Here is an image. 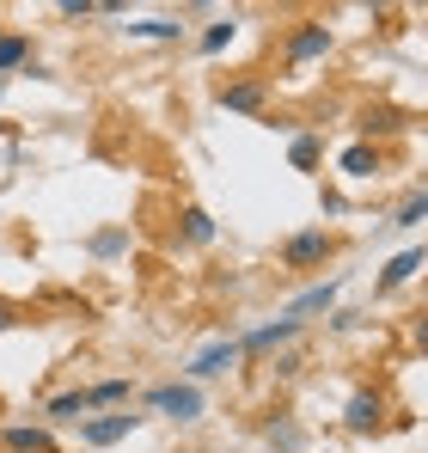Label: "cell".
I'll return each instance as SVG.
<instances>
[{"mask_svg":"<svg viewBox=\"0 0 428 453\" xmlns=\"http://www.w3.org/2000/svg\"><path fill=\"white\" fill-rule=\"evenodd\" d=\"M141 429V417L135 411H111V417H92V423H80V441L86 448H117L123 435H135Z\"/></svg>","mask_w":428,"mask_h":453,"instance_id":"obj_5","label":"cell"},{"mask_svg":"<svg viewBox=\"0 0 428 453\" xmlns=\"http://www.w3.org/2000/svg\"><path fill=\"white\" fill-rule=\"evenodd\" d=\"M0 448L6 453H56V435L50 429H31V423H6L0 429Z\"/></svg>","mask_w":428,"mask_h":453,"instance_id":"obj_7","label":"cell"},{"mask_svg":"<svg viewBox=\"0 0 428 453\" xmlns=\"http://www.w3.org/2000/svg\"><path fill=\"white\" fill-rule=\"evenodd\" d=\"M343 429H349V435H379V429H386V398L367 392V386L349 392V404H343Z\"/></svg>","mask_w":428,"mask_h":453,"instance_id":"obj_4","label":"cell"},{"mask_svg":"<svg viewBox=\"0 0 428 453\" xmlns=\"http://www.w3.org/2000/svg\"><path fill=\"white\" fill-rule=\"evenodd\" d=\"M92 251H98V257H117V251H123V233H98Z\"/></svg>","mask_w":428,"mask_h":453,"instance_id":"obj_22","label":"cell"},{"mask_svg":"<svg viewBox=\"0 0 428 453\" xmlns=\"http://www.w3.org/2000/svg\"><path fill=\"white\" fill-rule=\"evenodd\" d=\"M233 362H239V343H233V337H226V343H209V349H203V356L190 362V386H196V380H214V374H226Z\"/></svg>","mask_w":428,"mask_h":453,"instance_id":"obj_8","label":"cell"},{"mask_svg":"<svg viewBox=\"0 0 428 453\" xmlns=\"http://www.w3.org/2000/svg\"><path fill=\"white\" fill-rule=\"evenodd\" d=\"M294 337H300V325H294V319H276V325H257V331H251V337L239 343V356H245V349H251V356H264V349H276V343H294Z\"/></svg>","mask_w":428,"mask_h":453,"instance_id":"obj_9","label":"cell"},{"mask_svg":"<svg viewBox=\"0 0 428 453\" xmlns=\"http://www.w3.org/2000/svg\"><path fill=\"white\" fill-rule=\"evenodd\" d=\"M361 129H367V142H373V135H398V129H404V117H398L392 104H367Z\"/></svg>","mask_w":428,"mask_h":453,"instance_id":"obj_13","label":"cell"},{"mask_svg":"<svg viewBox=\"0 0 428 453\" xmlns=\"http://www.w3.org/2000/svg\"><path fill=\"white\" fill-rule=\"evenodd\" d=\"M129 37H184V25L178 19H141V25H129Z\"/></svg>","mask_w":428,"mask_h":453,"instance_id":"obj_20","label":"cell"},{"mask_svg":"<svg viewBox=\"0 0 428 453\" xmlns=\"http://www.w3.org/2000/svg\"><path fill=\"white\" fill-rule=\"evenodd\" d=\"M423 221H428V190H417V196H404V203H398L392 226H423Z\"/></svg>","mask_w":428,"mask_h":453,"instance_id":"obj_16","label":"cell"},{"mask_svg":"<svg viewBox=\"0 0 428 453\" xmlns=\"http://www.w3.org/2000/svg\"><path fill=\"white\" fill-rule=\"evenodd\" d=\"M147 404H153L159 417H172V423H196V417H203V392H196L190 380H184V386H153Z\"/></svg>","mask_w":428,"mask_h":453,"instance_id":"obj_2","label":"cell"},{"mask_svg":"<svg viewBox=\"0 0 428 453\" xmlns=\"http://www.w3.org/2000/svg\"><path fill=\"white\" fill-rule=\"evenodd\" d=\"M337 295H343V282L331 276V282H318V288H306V295H294L282 319H294V325H306L312 312H331V306H337Z\"/></svg>","mask_w":428,"mask_h":453,"instance_id":"obj_6","label":"cell"},{"mask_svg":"<svg viewBox=\"0 0 428 453\" xmlns=\"http://www.w3.org/2000/svg\"><path fill=\"white\" fill-rule=\"evenodd\" d=\"M287 159H294V172H312V165H318V135H294Z\"/></svg>","mask_w":428,"mask_h":453,"instance_id":"obj_19","label":"cell"},{"mask_svg":"<svg viewBox=\"0 0 428 453\" xmlns=\"http://www.w3.org/2000/svg\"><path fill=\"white\" fill-rule=\"evenodd\" d=\"M318 56H331V25H325V19L294 25V37H287V68H306V62H318Z\"/></svg>","mask_w":428,"mask_h":453,"instance_id":"obj_3","label":"cell"},{"mask_svg":"<svg viewBox=\"0 0 428 453\" xmlns=\"http://www.w3.org/2000/svg\"><path fill=\"white\" fill-rule=\"evenodd\" d=\"M233 37H239V19H220V25H209V31H203V56H220Z\"/></svg>","mask_w":428,"mask_h":453,"instance_id":"obj_17","label":"cell"},{"mask_svg":"<svg viewBox=\"0 0 428 453\" xmlns=\"http://www.w3.org/2000/svg\"><path fill=\"white\" fill-rule=\"evenodd\" d=\"M86 12H98L92 0H62V19H86Z\"/></svg>","mask_w":428,"mask_h":453,"instance_id":"obj_23","label":"cell"},{"mask_svg":"<svg viewBox=\"0 0 428 453\" xmlns=\"http://www.w3.org/2000/svg\"><path fill=\"white\" fill-rule=\"evenodd\" d=\"M331 251H337V239H331L325 226H306V233H294V239L282 245V264L287 270H318Z\"/></svg>","mask_w":428,"mask_h":453,"instance_id":"obj_1","label":"cell"},{"mask_svg":"<svg viewBox=\"0 0 428 453\" xmlns=\"http://www.w3.org/2000/svg\"><path fill=\"white\" fill-rule=\"evenodd\" d=\"M264 98H270L264 80H233V86H220V104H226V111H264Z\"/></svg>","mask_w":428,"mask_h":453,"instance_id":"obj_10","label":"cell"},{"mask_svg":"<svg viewBox=\"0 0 428 453\" xmlns=\"http://www.w3.org/2000/svg\"><path fill=\"white\" fill-rule=\"evenodd\" d=\"M184 245H214V215L209 209H184Z\"/></svg>","mask_w":428,"mask_h":453,"instance_id":"obj_14","label":"cell"},{"mask_svg":"<svg viewBox=\"0 0 428 453\" xmlns=\"http://www.w3.org/2000/svg\"><path fill=\"white\" fill-rule=\"evenodd\" d=\"M423 245H410V251H398V257H392V264H386V270H379V288H386V295H392V288H404V282H410V276H417V270H423Z\"/></svg>","mask_w":428,"mask_h":453,"instance_id":"obj_11","label":"cell"},{"mask_svg":"<svg viewBox=\"0 0 428 453\" xmlns=\"http://www.w3.org/2000/svg\"><path fill=\"white\" fill-rule=\"evenodd\" d=\"M123 398H129V380H98V386L86 392V411H92V404H123Z\"/></svg>","mask_w":428,"mask_h":453,"instance_id":"obj_18","label":"cell"},{"mask_svg":"<svg viewBox=\"0 0 428 453\" xmlns=\"http://www.w3.org/2000/svg\"><path fill=\"white\" fill-rule=\"evenodd\" d=\"M25 56H31V43H25V37H0V74H12Z\"/></svg>","mask_w":428,"mask_h":453,"instance_id":"obj_21","label":"cell"},{"mask_svg":"<svg viewBox=\"0 0 428 453\" xmlns=\"http://www.w3.org/2000/svg\"><path fill=\"white\" fill-rule=\"evenodd\" d=\"M6 325H12V312H6V306H0V331H6Z\"/></svg>","mask_w":428,"mask_h":453,"instance_id":"obj_25","label":"cell"},{"mask_svg":"<svg viewBox=\"0 0 428 453\" xmlns=\"http://www.w3.org/2000/svg\"><path fill=\"white\" fill-rule=\"evenodd\" d=\"M50 417H56V423H80V417H86V392H56V398H50Z\"/></svg>","mask_w":428,"mask_h":453,"instance_id":"obj_15","label":"cell"},{"mask_svg":"<svg viewBox=\"0 0 428 453\" xmlns=\"http://www.w3.org/2000/svg\"><path fill=\"white\" fill-rule=\"evenodd\" d=\"M349 178H379V148L373 142H355V148H343V159H337Z\"/></svg>","mask_w":428,"mask_h":453,"instance_id":"obj_12","label":"cell"},{"mask_svg":"<svg viewBox=\"0 0 428 453\" xmlns=\"http://www.w3.org/2000/svg\"><path fill=\"white\" fill-rule=\"evenodd\" d=\"M417 349H423V356H428V312H423V319H417Z\"/></svg>","mask_w":428,"mask_h":453,"instance_id":"obj_24","label":"cell"}]
</instances>
